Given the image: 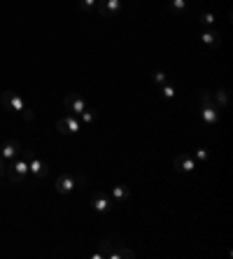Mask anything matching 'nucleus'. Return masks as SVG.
<instances>
[{
	"mask_svg": "<svg viewBox=\"0 0 233 259\" xmlns=\"http://www.w3.org/2000/svg\"><path fill=\"white\" fill-rule=\"evenodd\" d=\"M198 103H200V105H214V101H212V94L203 89V91H200V96H198Z\"/></svg>",
	"mask_w": 233,
	"mask_h": 259,
	"instance_id": "nucleus-21",
	"label": "nucleus"
},
{
	"mask_svg": "<svg viewBox=\"0 0 233 259\" xmlns=\"http://www.w3.org/2000/svg\"><path fill=\"white\" fill-rule=\"evenodd\" d=\"M80 7L84 10V12H91V10L98 7V0H80Z\"/></svg>",
	"mask_w": 233,
	"mask_h": 259,
	"instance_id": "nucleus-23",
	"label": "nucleus"
},
{
	"mask_svg": "<svg viewBox=\"0 0 233 259\" xmlns=\"http://www.w3.org/2000/svg\"><path fill=\"white\" fill-rule=\"evenodd\" d=\"M119 245H121V240L117 238V236H107V238L100 240V252H103V257H107V254L112 252V250H117Z\"/></svg>",
	"mask_w": 233,
	"mask_h": 259,
	"instance_id": "nucleus-13",
	"label": "nucleus"
},
{
	"mask_svg": "<svg viewBox=\"0 0 233 259\" xmlns=\"http://www.w3.org/2000/svg\"><path fill=\"white\" fill-rule=\"evenodd\" d=\"M77 117H80V122H84V124H93L96 119H98V115H96V110L89 108V105H87V110H84V112H80Z\"/></svg>",
	"mask_w": 233,
	"mask_h": 259,
	"instance_id": "nucleus-19",
	"label": "nucleus"
},
{
	"mask_svg": "<svg viewBox=\"0 0 233 259\" xmlns=\"http://www.w3.org/2000/svg\"><path fill=\"white\" fill-rule=\"evenodd\" d=\"M212 101L217 103V108H226L228 105V91L226 89H217L214 96H212Z\"/></svg>",
	"mask_w": 233,
	"mask_h": 259,
	"instance_id": "nucleus-17",
	"label": "nucleus"
},
{
	"mask_svg": "<svg viewBox=\"0 0 233 259\" xmlns=\"http://www.w3.org/2000/svg\"><path fill=\"white\" fill-rule=\"evenodd\" d=\"M3 105H5L7 110H12V112H19L26 122H33V112L28 110V105H26V101L21 98L19 94H14V91H3Z\"/></svg>",
	"mask_w": 233,
	"mask_h": 259,
	"instance_id": "nucleus-1",
	"label": "nucleus"
},
{
	"mask_svg": "<svg viewBox=\"0 0 233 259\" xmlns=\"http://www.w3.org/2000/svg\"><path fill=\"white\" fill-rule=\"evenodd\" d=\"M133 257H135L133 250H128V247H124V245H119L117 250H112V252L107 254V259H133Z\"/></svg>",
	"mask_w": 233,
	"mask_h": 259,
	"instance_id": "nucleus-15",
	"label": "nucleus"
},
{
	"mask_svg": "<svg viewBox=\"0 0 233 259\" xmlns=\"http://www.w3.org/2000/svg\"><path fill=\"white\" fill-rule=\"evenodd\" d=\"M7 175H10V180H12L14 184L26 182V177H28V154L17 157L14 161H10V166H7Z\"/></svg>",
	"mask_w": 233,
	"mask_h": 259,
	"instance_id": "nucleus-2",
	"label": "nucleus"
},
{
	"mask_svg": "<svg viewBox=\"0 0 233 259\" xmlns=\"http://www.w3.org/2000/svg\"><path fill=\"white\" fill-rule=\"evenodd\" d=\"M200 119L207 126H214L219 122V108L217 105H200Z\"/></svg>",
	"mask_w": 233,
	"mask_h": 259,
	"instance_id": "nucleus-10",
	"label": "nucleus"
},
{
	"mask_svg": "<svg viewBox=\"0 0 233 259\" xmlns=\"http://www.w3.org/2000/svg\"><path fill=\"white\" fill-rule=\"evenodd\" d=\"M170 7H173L175 14L186 12V0H170Z\"/></svg>",
	"mask_w": 233,
	"mask_h": 259,
	"instance_id": "nucleus-20",
	"label": "nucleus"
},
{
	"mask_svg": "<svg viewBox=\"0 0 233 259\" xmlns=\"http://www.w3.org/2000/svg\"><path fill=\"white\" fill-rule=\"evenodd\" d=\"M56 129H59V133H63V136H75V133L82 131V122H80V117L68 115V117H63V119H59Z\"/></svg>",
	"mask_w": 233,
	"mask_h": 259,
	"instance_id": "nucleus-4",
	"label": "nucleus"
},
{
	"mask_svg": "<svg viewBox=\"0 0 233 259\" xmlns=\"http://www.w3.org/2000/svg\"><path fill=\"white\" fill-rule=\"evenodd\" d=\"M200 42L207 45V47H217L221 42L219 31H217V28H203V31H200Z\"/></svg>",
	"mask_w": 233,
	"mask_h": 259,
	"instance_id": "nucleus-12",
	"label": "nucleus"
},
{
	"mask_svg": "<svg viewBox=\"0 0 233 259\" xmlns=\"http://www.w3.org/2000/svg\"><path fill=\"white\" fill-rule=\"evenodd\" d=\"M159 94L163 96L166 101H173L175 96H177V89H175V84L166 82V84H161V87H159Z\"/></svg>",
	"mask_w": 233,
	"mask_h": 259,
	"instance_id": "nucleus-16",
	"label": "nucleus"
},
{
	"mask_svg": "<svg viewBox=\"0 0 233 259\" xmlns=\"http://www.w3.org/2000/svg\"><path fill=\"white\" fill-rule=\"evenodd\" d=\"M198 21H200V26H203V28H214V24H217V17H214L212 12H200Z\"/></svg>",
	"mask_w": 233,
	"mask_h": 259,
	"instance_id": "nucleus-18",
	"label": "nucleus"
},
{
	"mask_svg": "<svg viewBox=\"0 0 233 259\" xmlns=\"http://www.w3.org/2000/svg\"><path fill=\"white\" fill-rule=\"evenodd\" d=\"M5 171H7V166H5V161H3V159H0V177L5 175Z\"/></svg>",
	"mask_w": 233,
	"mask_h": 259,
	"instance_id": "nucleus-25",
	"label": "nucleus"
},
{
	"mask_svg": "<svg viewBox=\"0 0 233 259\" xmlns=\"http://www.w3.org/2000/svg\"><path fill=\"white\" fill-rule=\"evenodd\" d=\"M26 154H28V173H31V175L38 177V180L49 175V164H47L45 159H40L38 154H33V152H26Z\"/></svg>",
	"mask_w": 233,
	"mask_h": 259,
	"instance_id": "nucleus-3",
	"label": "nucleus"
},
{
	"mask_svg": "<svg viewBox=\"0 0 233 259\" xmlns=\"http://www.w3.org/2000/svg\"><path fill=\"white\" fill-rule=\"evenodd\" d=\"M100 17H117L121 12V0H98V7Z\"/></svg>",
	"mask_w": 233,
	"mask_h": 259,
	"instance_id": "nucleus-8",
	"label": "nucleus"
},
{
	"mask_svg": "<svg viewBox=\"0 0 233 259\" xmlns=\"http://www.w3.org/2000/svg\"><path fill=\"white\" fill-rule=\"evenodd\" d=\"M193 159H196V161H200V164H203V161H207V159H210V152H207L205 147H198V150L193 152Z\"/></svg>",
	"mask_w": 233,
	"mask_h": 259,
	"instance_id": "nucleus-22",
	"label": "nucleus"
},
{
	"mask_svg": "<svg viewBox=\"0 0 233 259\" xmlns=\"http://www.w3.org/2000/svg\"><path fill=\"white\" fill-rule=\"evenodd\" d=\"M75 184H77V180H75L73 175H68V173H63V175L56 177V182H54V187H56V191H59V194H70V191L75 189Z\"/></svg>",
	"mask_w": 233,
	"mask_h": 259,
	"instance_id": "nucleus-11",
	"label": "nucleus"
},
{
	"mask_svg": "<svg viewBox=\"0 0 233 259\" xmlns=\"http://www.w3.org/2000/svg\"><path fill=\"white\" fill-rule=\"evenodd\" d=\"M21 154V145L19 140H7V143L0 145V159L5 161V164H10V161H14V159Z\"/></svg>",
	"mask_w": 233,
	"mask_h": 259,
	"instance_id": "nucleus-7",
	"label": "nucleus"
},
{
	"mask_svg": "<svg viewBox=\"0 0 233 259\" xmlns=\"http://www.w3.org/2000/svg\"><path fill=\"white\" fill-rule=\"evenodd\" d=\"M152 77H154V82L159 84V87H161V84H166V82H168V75L163 73V70H156V73H154Z\"/></svg>",
	"mask_w": 233,
	"mask_h": 259,
	"instance_id": "nucleus-24",
	"label": "nucleus"
},
{
	"mask_svg": "<svg viewBox=\"0 0 233 259\" xmlns=\"http://www.w3.org/2000/svg\"><path fill=\"white\" fill-rule=\"evenodd\" d=\"M63 105H66V110L70 112V115H75V117L87 110V101H84L80 94H68L66 98H63Z\"/></svg>",
	"mask_w": 233,
	"mask_h": 259,
	"instance_id": "nucleus-6",
	"label": "nucleus"
},
{
	"mask_svg": "<svg viewBox=\"0 0 233 259\" xmlns=\"http://www.w3.org/2000/svg\"><path fill=\"white\" fill-rule=\"evenodd\" d=\"M128 196H131L128 187H124V184H114V187H112V198H114V203H124V201H126Z\"/></svg>",
	"mask_w": 233,
	"mask_h": 259,
	"instance_id": "nucleus-14",
	"label": "nucleus"
},
{
	"mask_svg": "<svg viewBox=\"0 0 233 259\" xmlns=\"http://www.w3.org/2000/svg\"><path fill=\"white\" fill-rule=\"evenodd\" d=\"M89 205H91V208L98 212V215H107V212L112 210V201L107 198V194H100V191L91 194V198H89Z\"/></svg>",
	"mask_w": 233,
	"mask_h": 259,
	"instance_id": "nucleus-5",
	"label": "nucleus"
},
{
	"mask_svg": "<svg viewBox=\"0 0 233 259\" xmlns=\"http://www.w3.org/2000/svg\"><path fill=\"white\" fill-rule=\"evenodd\" d=\"M173 164L180 173H193L196 171V166H198V161H196L193 157H189V154H177Z\"/></svg>",
	"mask_w": 233,
	"mask_h": 259,
	"instance_id": "nucleus-9",
	"label": "nucleus"
}]
</instances>
